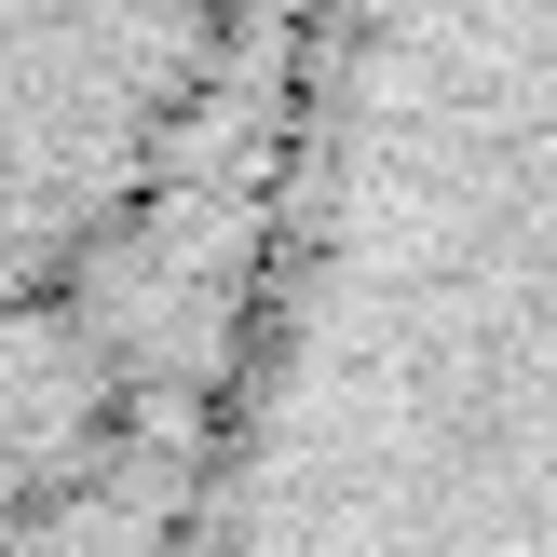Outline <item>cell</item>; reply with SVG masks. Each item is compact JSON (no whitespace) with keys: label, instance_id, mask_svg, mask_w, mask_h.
Segmentation results:
<instances>
[{"label":"cell","instance_id":"cell-1","mask_svg":"<svg viewBox=\"0 0 557 557\" xmlns=\"http://www.w3.org/2000/svg\"><path fill=\"white\" fill-rule=\"evenodd\" d=\"M177 557H557V0H313Z\"/></svg>","mask_w":557,"mask_h":557},{"label":"cell","instance_id":"cell-2","mask_svg":"<svg viewBox=\"0 0 557 557\" xmlns=\"http://www.w3.org/2000/svg\"><path fill=\"white\" fill-rule=\"evenodd\" d=\"M313 0H0V557L177 544Z\"/></svg>","mask_w":557,"mask_h":557}]
</instances>
